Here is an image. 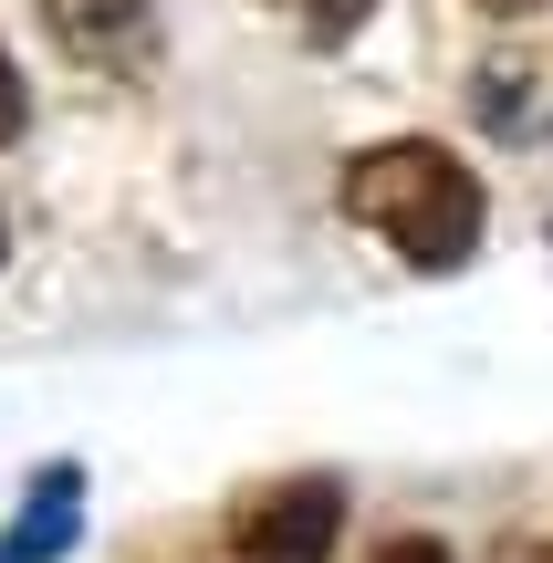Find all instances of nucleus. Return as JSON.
<instances>
[{
    "label": "nucleus",
    "mask_w": 553,
    "mask_h": 563,
    "mask_svg": "<svg viewBox=\"0 0 553 563\" xmlns=\"http://www.w3.org/2000/svg\"><path fill=\"white\" fill-rule=\"evenodd\" d=\"M471 11H501V21H522V11H543V0H471Z\"/></svg>",
    "instance_id": "6e6552de"
},
{
    "label": "nucleus",
    "mask_w": 553,
    "mask_h": 563,
    "mask_svg": "<svg viewBox=\"0 0 553 563\" xmlns=\"http://www.w3.org/2000/svg\"><path fill=\"white\" fill-rule=\"evenodd\" d=\"M376 563H450V553H439V543H387Z\"/></svg>",
    "instance_id": "0eeeda50"
},
{
    "label": "nucleus",
    "mask_w": 553,
    "mask_h": 563,
    "mask_svg": "<svg viewBox=\"0 0 553 563\" xmlns=\"http://www.w3.org/2000/svg\"><path fill=\"white\" fill-rule=\"evenodd\" d=\"M74 490H84V481H74L63 460L42 470V490H32V522H21V532H0V563H53L63 543H74Z\"/></svg>",
    "instance_id": "20e7f679"
},
{
    "label": "nucleus",
    "mask_w": 553,
    "mask_h": 563,
    "mask_svg": "<svg viewBox=\"0 0 553 563\" xmlns=\"http://www.w3.org/2000/svg\"><path fill=\"white\" fill-rule=\"evenodd\" d=\"M345 220L376 230L418 272H460L480 251V178L429 136H387L366 157H345Z\"/></svg>",
    "instance_id": "f257e3e1"
},
{
    "label": "nucleus",
    "mask_w": 553,
    "mask_h": 563,
    "mask_svg": "<svg viewBox=\"0 0 553 563\" xmlns=\"http://www.w3.org/2000/svg\"><path fill=\"white\" fill-rule=\"evenodd\" d=\"M501 563H553V543H512V553H501Z\"/></svg>",
    "instance_id": "1a4fd4ad"
},
{
    "label": "nucleus",
    "mask_w": 553,
    "mask_h": 563,
    "mask_svg": "<svg viewBox=\"0 0 553 563\" xmlns=\"http://www.w3.org/2000/svg\"><path fill=\"white\" fill-rule=\"evenodd\" d=\"M272 11H292V21H303V32H313V42H345V32H355V21H366V11H376V0H272Z\"/></svg>",
    "instance_id": "39448f33"
},
{
    "label": "nucleus",
    "mask_w": 553,
    "mask_h": 563,
    "mask_svg": "<svg viewBox=\"0 0 553 563\" xmlns=\"http://www.w3.org/2000/svg\"><path fill=\"white\" fill-rule=\"evenodd\" d=\"M53 32H63V53L115 63V53L146 42V0H53Z\"/></svg>",
    "instance_id": "7ed1b4c3"
},
{
    "label": "nucleus",
    "mask_w": 553,
    "mask_h": 563,
    "mask_svg": "<svg viewBox=\"0 0 553 563\" xmlns=\"http://www.w3.org/2000/svg\"><path fill=\"white\" fill-rule=\"evenodd\" d=\"M334 532H345V481L303 470V481L262 490V501L241 511V563H324Z\"/></svg>",
    "instance_id": "f03ea898"
},
{
    "label": "nucleus",
    "mask_w": 553,
    "mask_h": 563,
    "mask_svg": "<svg viewBox=\"0 0 553 563\" xmlns=\"http://www.w3.org/2000/svg\"><path fill=\"white\" fill-rule=\"evenodd\" d=\"M21 115H32V104H21V74H11V53H0V146L21 136Z\"/></svg>",
    "instance_id": "423d86ee"
}]
</instances>
